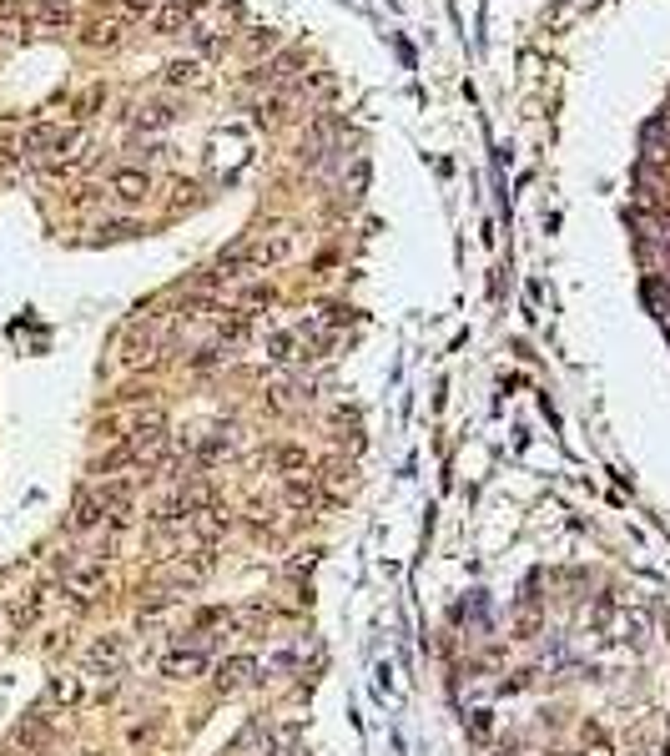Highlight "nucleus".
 Returning a JSON list of instances; mask_svg holds the SVG:
<instances>
[{
  "label": "nucleus",
  "mask_w": 670,
  "mask_h": 756,
  "mask_svg": "<svg viewBox=\"0 0 670 756\" xmlns=\"http://www.w3.org/2000/svg\"><path fill=\"white\" fill-rule=\"evenodd\" d=\"M156 334H162V313H137L127 323V334H121V363H152L156 353Z\"/></svg>",
  "instance_id": "1"
},
{
  "label": "nucleus",
  "mask_w": 670,
  "mask_h": 756,
  "mask_svg": "<svg viewBox=\"0 0 670 756\" xmlns=\"http://www.w3.org/2000/svg\"><path fill=\"white\" fill-rule=\"evenodd\" d=\"M102 590H106V555L66 560V595H76V600H96Z\"/></svg>",
  "instance_id": "2"
},
{
  "label": "nucleus",
  "mask_w": 670,
  "mask_h": 756,
  "mask_svg": "<svg viewBox=\"0 0 670 756\" xmlns=\"http://www.w3.org/2000/svg\"><path fill=\"white\" fill-rule=\"evenodd\" d=\"M147 192H152V177H147L141 167H116L112 172V197L121 207H141V202H147Z\"/></svg>",
  "instance_id": "3"
},
{
  "label": "nucleus",
  "mask_w": 670,
  "mask_h": 756,
  "mask_svg": "<svg viewBox=\"0 0 670 756\" xmlns=\"http://www.w3.org/2000/svg\"><path fill=\"white\" fill-rule=\"evenodd\" d=\"M257 671H263V666H257V661H253V655H228V661H222V666H217V691H247V686H253V680H257Z\"/></svg>",
  "instance_id": "4"
},
{
  "label": "nucleus",
  "mask_w": 670,
  "mask_h": 756,
  "mask_svg": "<svg viewBox=\"0 0 670 756\" xmlns=\"http://www.w3.org/2000/svg\"><path fill=\"white\" fill-rule=\"evenodd\" d=\"M298 253V237L292 232H267V237H257L253 243V257H257V268H278V262H288V257Z\"/></svg>",
  "instance_id": "5"
},
{
  "label": "nucleus",
  "mask_w": 670,
  "mask_h": 756,
  "mask_svg": "<svg viewBox=\"0 0 670 756\" xmlns=\"http://www.w3.org/2000/svg\"><path fill=\"white\" fill-rule=\"evenodd\" d=\"M187 525H192V535L202 539V545H217V539H222V535L232 529V520H228L222 510H217V504H207V510H197V514H192Z\"/></svg>",
  "instance_id": "6"
},
{
  "label": "nucleus",
  "mask_w": 670,
  "mask_h": 756,
  "mask_svg": "<svg viewBox=\"0 0 670 756\" xmlns=\"http://www.w3.org/2000/svg\"><path fill=\"white\" fill-rule=\"evenodd\" d=\"M162 671L172 680H192V676H202V671H207V655L197 651V645H182V651H172L162 661Z\"/></svg>",
  "instance_id": "7"
},
{
  "label": "nucleus",
  "mask_w": 670,
  "mask_h": 756,
  "mask_svg": "<svg viewBox=\"0 0 670 756\" xmlns=\"http://www.w3.org/2000/svg\"><path fill=\"white\" fill-rule=\"evenodd\" d=\"M267 359L272 363H298L303 359V338H298V328H272V334H267Z\"/></svg>",
  "instance_id": "8"
},
{
  "label": "nucleus",
  "mask_w": 670,
  "mask_h": 756,
  "mask_svg": "<svg viewBox=\"0 0 670 756\" xmlns=\"http://www.w3.org/2000/svg\"><path fill=\"white\" fill-rule=\"evenodd\" d=\"M187 36H192V51H197V61H202V56H222V51H228L232 31H222V26H192Z\"/></svg>",
  "instance_id": "9"
},
{
  "label": "nucleus",
  "mask_w": 670,
  "mask_h": 756,
  "mask_svg": "<svg viewBox=\"0 0 670 756\" xmlns=\"http://www.w3.org/2000/svg\"><path fill=\"white\" fill-rule=\"evenodd\" d=\"M278 303V293H272V282H263V278H247V282H237V308L242 313H253V308H272Z\"/></svg>",
  "instance_id": "10"
},
{
  "label": "nucleus",
  "mask_w": 670,
  "mask_h": 756,
  "mask_svg": "<svg viewBox=\"0 0 670 756\" xmlns=\"http://www.w3.org/2000/svg\"><path fill=\"white\" fill-rule=\"evenodd\" d=\"M152 31L156 36H182V31H192V11L172 0V5H162V11L152 15Z\"/></svg>",
  "instance_id": "11"
},
{
  "label": "nucleus",
  "mask_w": 670,
  "mask_h": 756,
  "mask_svg": "<svg viewBox=\"0 0 670 756\" xmlns=\"http://www.w3.org/2000/svg\"><path fill=\"white\" fill-rule=\"evenodd\" d=\"M166 86H207L202 61L197 56H177V61L166 66Z\"/></svg>",
  "instance_id": "12"
},
{
  "label": "nucleus",
  "mask_w": 670,
  "mask_h": 756,
  "mask_svg": "<svg viewBox=\"0 0 670 756\" xmlns=\"http://www.w3.org/2000/svg\"><path fill=\"white\" fill-rule=\"evenodd\" d=\"M267 676H292V671L303 666V651L298 645H278V651H267V661H257Z\"/></svg>",
  "instance_id": "13"
},
{
  "label": "nucleus",
  "mask_w": 670,
  "mask_h": 756,
  "mask_svg": "<svg viewBox=\"0 0 670 756\" xmlns=\"http://www.w3.org/2000/svg\"><path fill=\"white\" fill-rule=\"evenodd\" d=\"M282 500H288L292 510H313V504H317V485H313V475H308V479H288Z\"/></svg>",
  "instance_id": "14"
},
{
  "label": "nucleus",
  "mask_w": 670,
  "mask_h": 756,
  "mask_svg": "<svg viewBox=\"0 0 670 756\" xmlns=\"http://www.w3.org/2000/svg\"><path fill=\"white\" fill-rule=\"evenodd\" d=\"M86 46H96V51H116V46H121V21H96V26L86 31Z\"/></svg>",
  "instance_id": "15"
},
{
  "label": "nucleus",
  "mask_w": 670,
  "mask_h": 756,
  "mask_svg": "<svg viewBox=\"0 0 670 756\" xmlns=\"http://www.w3.org/2000/svg\"><path fill=\"white\" fill-rule=\"evenodd\" d=\"M278 469H282V475H288V479H303V475H313V464H308V454H303V449H278Z\"/></svg>",
  "instance_id": "16"
},
{
  "label": "nucleus",
  "mask_w": 670,
  "mask_h": 756,
  "mask_svg": "<svg viewBox=\"0 0 670 756\" xmlns=\"http://www.w3.org/2000/svg\"><path fill=\"white\" fill-rule=\"evenodd\" d=\"M212 369H222V348H217V343L192 348V353H187V373H212Z\"/></svg>",
  "instance_id": "17"
},
{
  "label": "nucleus",
  "mask_w": 670,
  "mask_h": 756,
  "mask_svg": "<svg viewBox=\"0 0 670 756\" xmlns=\"http://www.w3.org/2000/svg\"><path fill=\"white\" fill-rule=\"evenodd\" d=\"M36 26L40 31H66V26H71V5H40Z\"/></svg>",
  "instance_id": "18"
},
{
  "label": "nucleus",
  "mask_w": 670,
  "mask_h": 756,
  "mask_svg": "<svg viewBox=\"0 0 670 756\" xmlns=\"http://www.w3.org/2000/svg\"><path fill=\"white\" fill-rule=\"evenodd\" d=\"M172 116H177V111H172V106H166V102H152V106H147V111H141V127L162 131V127H172Z\"/></svg>",
  "instance_id": "19"
},
{
  "label": "nucleus",
  "mask_w": 670,
  "mask_h": 756,
  "mask_svg": "<svg viewBox=\"0 0 670 756\" xmlns=\"http://www.w3.org/2000/svg\"><path fill=\"white\" fill-rule=\"evenodd\" d=\"M51 696H56V701H66V706L86 701V691H81V680H76V676H61V680L51 686Z\"/></svg>",
  "instance_id": "20"
},
{
  "label": "nucleus",
  "mask_w": 670,
  "mask_h": 756,
  "mask_svg": "<svg viewBox=\"0 0 670 756\" xmlns=\"http://www.w3.org/2000/svg\"><path fill=\"white\" fill-rule=\"evenodd\" d=\"M247 51H253V56H272V51H278V36H272V31H267V26H253V36H247Z\"/></svg>",
  "instance_id": "21"
},
{
  "label": "nucleus",
  "mask_w": 670,
  "mask_h": 756,
  "mask_svg": "<svg viewBox=\"0 0 670 756\" xmlns=\"http://www.w3.org/2000/svg\"><path fill=\"white\" fill-rule=\"evenodd\" d=\"M102 102H106V91H102V86H91L86 96H76V121H86V116L96 111V106H102Z\"/></svg>",
  "instance_id": "22"
},
{
  "label": "nucleus",
  "mask_w": 670,
  "mask_h": 756,
  "mask_svg": "<svg viewBox=\"0 0 670 756\" xmlns=\"http://www.w3.org/2000/svg\"><path fill=\"white\" fill-rule=\"evenodd\" d=\"M121 11L127 15H156L162 11V0H121Z\"/></svg>",
  "instance_id": "23"
},
{
  "label": "nucleus",
  "mask_w": 670,
  "mask_h": 756,
  "mask_svg": "<svg viewBox=\"0 0 670 756\" xmlns=\"http://www.w3.org/2000/svg\"><path fill=\"white\" fill-rule=\"evenodd\" d=\"M15 15H26V0H0V21H15Z\"/></svg>",
  "instance_id": "24"
},
{
  "label": "nucleus",
  "mask_w": 670,
  "mask_h": 756,
  "mask_svg": "<svg viewBox=\"0 0 670 756\" xmlns=\"http://www.w3.org/2000/svg\"><path fill=\"white\" fill-rule=\"evenodd\" d=\"M147 736H152V726H131V731H127V742H131V746H141Z\"/></svg>",
  "instance_id": "25"
},
{
  "label": "nucleus",
  "mask_w": 670,
  "mask_h": 756,
  "mask_svg": "<svg viewBox=\"0 0 670 756\" xmlns=\"http://www.w3.org/2000/svg\"><path fill=\"white\" fill-rule=\"evenodd\" d=\"M15 156H21L15 147H0V172H5V167H15Z\"/></svg>",
  "instance_id": "26"
},
{
  "label": "nucleus",
  "mask_w": 670,
  "mask_h": 756,
  "mask_svg": "<svg viewBox=\"0 0 670 756\" xmlns=\"http://www.w3.org/2000/svg\"><path fill=\"white\" fill-rule=\"evenodd\" d=\"M40 5H71V0H40Z\"/></svg>",
  "instance_id": "27"
}]
</instances>
